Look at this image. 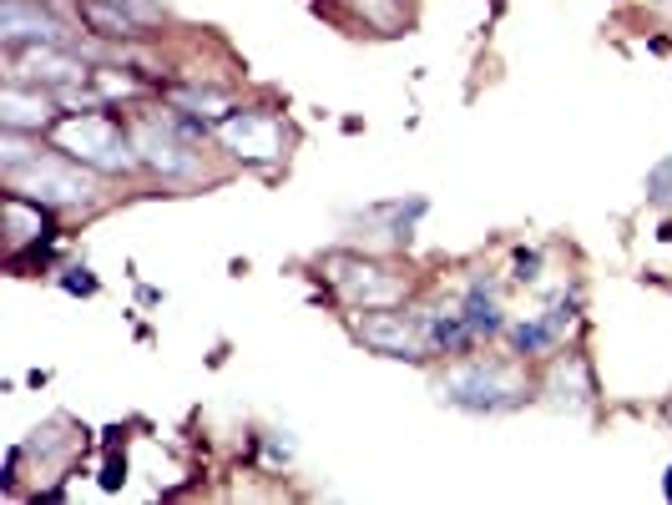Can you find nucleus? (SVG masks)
<instances>
[{
	"instance_id": "1",
	"label": "nucleus",
	"mask_w": 672,
	"mask_h": 505,
	"mask_svg": "<svg viewBox=\"0 0 672 505\" xmlns=\"http://www.w3.org/2000/svg\"><path fill=\"white\" fill-rule=\"evenodd\" d=\"M5 188L41 202L51 213H91L102 202V173H91L87 162L76 157H61V147H46L36 162L5 173Z\"/></svg>"
},
{
	"instance_id": "2",
	"label": "nucleus",
	"mask_w": 672,
	"mask_h": 505,
	"mask_svg": "<svg viewBox=\"0 0 672 505\" xmlns=\"http://www.w3.org/2000/svg\"><path fill=\"white\" fill-rule=\"evenodd\" d=\"M51 131H56V147L66 152V157L87 162L91 173H102V177H122V173H137V167H142L137 142L127 137V127L117 122V112H106V106L66 112Z\"/></svg>"
},
{
	"instance_id": "3",
	"label": "nucleus",
	"mask_w": 672,
	"mask_h": 505,
	"mask_svg": "<svg viewBox=\"0 0 672 505\" xmlns=\"http://www.w3.org/2000/svg\"><path fill=\"white\" fill-rule=\"evenodd\" d=\"M440 400L470 415H506L527 400V379L500 359H466L440 379Z\"/></svg>"
},
{
	"instance_id": "4",
	"label": "nucleus",
	"mask_w": 672,
	"mask_h": 505,
	"mask_svg": "<svg viewBox=\"0 0 672 505\" xmlns=\"http://www.w3.org/2000/svg\"><path fill=\"white\" fill-rule=\"evenodd\" d=\"M132 142H137V157L142 167H152L157 177L167 182H203L207 177V162H203V142H192L188 131H177L173 116H142L132 127Z\"/></svg>"
},
{
	"instance_id": "5",
	"label": "nucleus",
	"mask_w": 672,
	"mask_h": 505,
	"mask_svg": "<svg viewBox=\"0 0 672 505\" xmlns=\"http://www.w3.org/2000/svg\"><path fill=\"white\" fill-rule=\"evenodd\" d=\"M324 274H329L334 293L350 308H390V303L405 299V278L390 263L359 258V253H334V258L324 263Z\"/></svg>"
},
{
	"instance_id": "6",
	"label": "nucleus",
	"mask_w": 672,
	"mask_h": 505,
	"mask_svg": "<svg viewBox=\"0 0 672 505\" xmlns=\"http://www.w3.org/2000/svg\"><path fill=\"white\" fill-rule=\"evenodd\" d=\"M354 333H359V344L375 349V354H384V359H409V364L430 359L424 314H405L400 303H390V308H359Z\"/></svg>"
},
{
	"instance_id": "7",
	"label": "nucleus",
	"mask_w": 672,
	"mask_h": 505,
	"mask_svg": "<svg viewBox=\"0 0 672 505\" xmlns=\"http://www.w3.org/2000/svg\"><path fill=\"white\" fill-rule=\"evenodd\" d=\"M5 56H11V81H26V87L41 91L81 87L91 76L87 61L72 56V46H21V51H5Z\"/></svg>"
},
{
	"instance_id": "8",
	"label": "nucleus",
	"mask_w": 672,
	"mask_h": 505,
	"mask_svg": "<svg viewBox=\"0 0 672 505\" xmlns=\"http://www.w3.org/2000/svg\"><path fill=\"white\" fill-rule=\"evenodd\" d=\"M0 41H5V51H21V46H72V30L61 26L51 11H41L36 0H5L0 5Z\"/></svg>"
},
{
	"instance_id": "9",
	"label": "nucleus",
	"mask_w": 672,
	"mask_h": 505,
	"mask_svg": "<svg viewBox=\"0 0 672 505\" xmlns=\"http://www.w3.org/2000/svg\"><path fill=\"white\" fill-rule=\"evenodd\" d=\"M56 243V217H51V207H41V202L21 198V192L5 188V253H11V263L26 253V248H51Z\"/></svg>"
},
{
	"instance_id": "10",
	"label": "nucleus",
	"mask_w": 672,
	"mask_h": 505,
	"mask_svg": "<svg viewBox=\"0 0 672 505\" xmlns=\"http://www.w3.org/2000/svg\"><path fill=\"white\" fill-rule=\"evenodd\" d=\"M0 116H5V127L15 131H46L56 127L66 112H56V91H41L26 81H5V91H0Z\"/></svg>"
},
{
	"instance_id": "11",
	"label": "nucleus",
	"mask_w": 672,
	"mask_h": 505,
	"mask_svg": "<svg viewBox=\"0 0 672 505\" xmlns=\"http://www.w3.org/2000/svg\"><path fill=\"white\" fill-rule=\"evenodd\" d=\"M76 15H81V26H87L91 36H106V41H137L147 30L117 0H76Z\"/></svg>"
},
{
	"instance_id": "12",
	"label": "nucleus",
	"mask_w": 672,
	"mask_h": 505,
	"mask_svg": "<svg viewBox=\"0 0 672 505\" xmlns=\"http://www.w3.org/2000/svg\"><path fill=\"white\" fill-rule=\"evenodd\" d=\"M424 339H430V354H451V359H466L470 349L481 344V339L470 333L460 308H455V314H424Z\"/></svg>"
},
{
	"instance_id": "13",
	"label": "nucleus",
	"mask_w": 672,
	"mask_h": 505,
	"mask_svg": "<svg viewBox=\"0 0 672 505\" xmlns=\"http://www.w3.org/2000/svg\"><path fill=\"white\" fill-rule=\"evenodd\" d=\"M460 314H466V324H470V333H476V339H496V333H506V314H500L496 289H491L485 278H476V283L466 289Z\"/></svg>"
},
{
	"instance_id": "14",
	"label": "nucleus",
	"mask_w": 672,
	"mask_h": 505,
	"mask_svg": "<svg viewBox=\"0 0 672 505\" xmlns=\"http://www.w3.org/2000/svg\"><path fill=\"white\" fill-rule=\"evenodd\" d=\"M511 344L521 359H531V354H546V349L561 344V329L551 324V314H536L527 324H511Z\"/></svg>"
},
{
	"instance_id": "15",
	"label": "nucleus",
	"mask_w": 672,
	"mask_h": 505,
	"mask_svg": "<svg viewBox=\"0 0 672 505\" xmlns=\"http://www.w3.org/2000/svg\"><path fill=\"white\" fill-rule=\"evenodd\" d=\"M647 202H672V157H662L652 173H647Z\"/></svg>"
},
{
	"instance_id": "16",
	"label": "nucleus",
	"mask_w": 672,
	"mask_h": 505,
	"mask_svg": "<svg viewBox=\"0 0 672 505\" xmlns=\"http://www.w3.org/2000/svg\"><path fill=\"white\" fill-rule=\"evenodd\" d=\"M61 289H66V293H81V299H91V293L102 289V283H97V274H91V268H66V274H61Z\"/></svg>"
},
{
	"instance_id": "17",
	"label": "nucleus",
	"mask_w": 672,
	"mask_h": 505,
	"mask_svg": "<svg viewBox=\"0 0 672 505\" xmlns=\"http://www.w3.org/2000/svg\"><path fill=\"white\" fill-rule=\"evenodd\" d=\"M117 5H127V11H132L137 21H142V26H157L162 15H167V11L157 5V0H117Z\"/></svg>"
},
{
	"instance_id": "18",
	"label": "nucleus",
	"mask_w": 672,
	"mask_h": 505,
	"mask_svg": "<svg viewBox=\"0 0 672 505\" xmlns=\"http://www.w3.org/2000/svg\"><path fill=\"white\" fill-rule=\"evenodd\" d=\"M536 268H541V253H536V248H521V253H516V278H521V283H531V278H536Z\"/></svg>"
},
{
	"instance_id": "19",
	"label": "nucleus",
	"mask_w": 672,
	"mask_h": 505,
	"mask_svg": "<svg viewBox=\"0 0 672 505\" xmlns=\"http://www.w3.org/2000/svg\"><path fill=\"white\" fill-rule=\"evenodd\" d=\"M102 485H106V491H117V485H122V460H117V455L106 460V470H102Z\"/></svg>"
},
{
	"instance_id": "20",
	"label": "nucleus",
	"mask_w": 672,
	"mask_h": 505,
	"mask_svg": "<svg viewBox=\"0 0 672 505\" xmlns=\"http://www.w3.org/2000/svg\"><path fill=\"white\" fill-rule=\"evenodd\" d=\"M662 495L672 501V465H668V476H662Z\"/></svg>"
}]
</instances>
